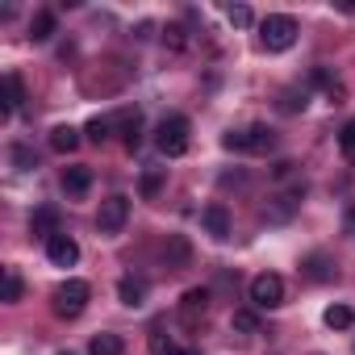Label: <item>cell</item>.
I'll return each instance as SVG.
<instances>
[{
	"instance_id": "cell-29",
	"label": "cell",
	"mask_w": 355,
	"mask_h": 355,
	"mask_svg": "<svg viewBox=\"0 0 355 355\" xmlns=\"http://www.w3.org/2000/svg\"><path fill=\"white\" fill-rule=\"evenodd\" d=\"M167 46H171V51H180V46H184V38H180V26H171V30H167Z\"/></svg>"
},
{
	"instance_id": "cell-10",
	"label": "cell",
	"mask_w": 355,
	"mask_h": 355,
	"mask_svg": "<svg viewBox=\"0 0 355 355\" xmlns=\"http://www.w3.org/2000/svg\"><path fill=\"white\" fill-rule=\"evenodd\" d=\"M63 189H67L71 197H84V193L92 189V167H84V163L67 167V171H63Z\"/></svg>"
},
{
	"instance_id": "cell-25",
	"label": "cell",
	"mask_w": 355,
	"mask_h": 355,
	"mask_svg": "<svg viewBox=\"0 0 355 355\" xmlns=\"http://www.w3.org/2000/svg\"><path fill=\"white\" fill-rule=\"evenodd\" d=\"M338 150H343V155H347V159L355 163V117H351V121L343 125V134H338Z\"/></svg>"
},
{
	"instance_id": "cell-11",
	"label": "cell",
	"mask_w": 355,
	"mask_h": 355,
	"mask_svg": "<svg viewBox=\"0 0 355 355\" xmlns=\"http://www.w3.org/2000/svg\"><path fill=\"white\" fill-rule=\"evenodd\" d=\"M30 234H38V239H46V243H51L55 234H63V230H59V214H55L51 205H46V209H38V214L30 218Z\"/></svg>"
},
{
	"instance_id": "cell-2",
	"label": "cell",
	"mask_w": 355,
	"mask_h": 355,
	"mask_svg": "<svg viewBox=\"0 0 355 355\" xmlns=\"http://www.w3.org/2000/svg\"><path fill=\"white\" fill-rule=\"evenodd\" d=\"M226 150H251V155H268L276 146V130L268 125H247V130H226L222 134Z\"/></svg>"
},
{
	"instance_id": "cell-4",
	"label": "cell",
	"mask_w": 355,
	"mask_h": 355,
	"mask_svg": "<svg viewBox=\"0 0 355 355\" xmlns=\"http://www.w3.org/2000/svg\"><path fill=\"white\" fill-rule=\"evenodd\" d=\"M88 297H92L88 280H63V284L55 288V313H59V318H80L84 305H88Z\"/></svg>"
},
{
	"instance_id": "cell-3",
	"label": "cell",
	"mask_w": 355,
	"mask_h": 355,
	"mask_svg": "<svg viewBox=\"0 0 355 355\" xmlns=\"http://www.w3.org/2000/svg\"><path fill=\"white\" fill-rule=\"evenodd\" d=\"M189 142H193L189 117H163V125H159V134H155V146H159L167 159H180V155L189 150Z\"/></svg>"
},
{
	"instance_id": "cell-27",
	"label": "cell",
	"mask_w": 355,
	"mask_h": 355,
	"mask_svg": "<svg viewBox=\"0 0 355 355\" xmlns=\"http://www.w3.org/2000/svg\"><path fill=\"white\" fill-rule=\"evenodd\" d=\"M226 17H230V26H239V30H247V26H251V9H247V5H230V9H226Z\"/></svg>"
},
{
	"instance_id": "cell-31",
	"label": "cell",
	"mask_w": 355,
	"mask_h": 355,
	"mask_svg": "<svg viewBox=\"0 0 355 355\" xmlns=\"http://www.w3.org/2000/svg\"><path fill=\"white\" fill-rule=\"evenodd\" d=\"M184 355H201V351H184Z\"/></svg>"
},
{
	"instance_id": "cell-30",
	"label": "cell",
	"mask_w": 355,
	"mask_h": 355,
	"mask_svg": "<svg viewBox=\"0 0 355 355\" xmlns=\"http://www.w3.org/2000/svg\"><path fill=\"white\" fill-rule=\"evenodd\" d=\"M343 230H347V234H351V239H355V205H351V209H347V218H343Z\"/></svg>"
},
{
	"instance_id": "cell-19",
	"label": "cell",
	"mask_w": 355,
	"mask_h": 355,
	"mask_svg": "<svg viewBox=\"0 0 355 355\" xmlns=\"http://www.w3.org/2000/svg\"><path fill=\"white\" fill-rule=\"evenodd\" d=\"M189 255H193V251H189V243L175 234V239H171V247H167V268H184V263H189Z\"/></svg>"
},
{
	"instance_id": "cell-12",
	"label": "cell",
	"mask_w": 355,
	"mask_h": 355,
	"mask_svg": "<svg viewBox=\"0 0 355 355\" xmlns=\"http://www.w3.org/2000/svg\"><path fill=\"white\" fill-rule=\"evenodd\" d=\"M5 88H9V96H5V109H0V117H5V121H9V117H13V113L21 109V101H26V88H21V76H17V71H9V76H5Z\"/></svg>"
},
{
	"instance_id": "cell-5",
	"label": "cell",
	"mask_w": 355,
	"mask_h": 355,
	"mask_svg": "<svg viewBox=\"0 0 355 355\" xmlns=\"http://www.w3.org/2000/svg\"><path fill=\"white\" fill-rule=\"evenodd\" d=\"M251 301H255L259 309H276V305H284V280H280L276 272H259V276L251 280Z\"/></svg>"
},
{
	"instance_id": "cell-1",
	"label": "cell",
	"mask_w": 355,
	"mask_h": 355,
	"mask_svg": "<svg viewBox=\"0 0 355 355\" xmlns=\"http://www.w3.org/2000/svg\"><path fill=\"white\" fill-rule=\"evenodd\" d=\"M297 42V21L288 17V13H272V17H263L259 21V46L263 51H288Z\"/></svg>"
},
{
	"instance_id": "cell-22",
	"label": "cell",
	"mask_w": 355,
	"mask_h": 355,
	"mask_svg": "<svg viewBox=\"0 0 355 355\" xmlns=\"http://www.w3.org/2000/svg\"><path fill=\"white\" fill-rule=\"evenodd\" d=\"M305 276H309V280H330V276H334V268H330L322 255H309V259H305Z\"/></svg>"
},
{
	"instance_id": "cell-20",
	"label": "cell",
	"mask_w": 355,
	"mask_h": 355,
	"mask_svg": "<svg viewBox=\"0 0 355 355\" xmlns=\"http://www.w3.org/2000/svg\"><path fill=\"white\" fill-rule=\"evenodd\" d=\"M159 189H163V167H146L142 171V197L150 201V197H159Z\"/></svg>"
},
{
	"instance_id": "cell-21",
	"label": "cell",
	"mask_w": 355,
	"mask_h": 355,
	"mask_svg": "<svg viewBox=\"0 0 355 355\" xmlns=\"http://www.w3.org/2000/svg\"><path fill=\"white\" fill-rule=\"evenodd\" d=\"M150 355H184V351L175 347V343H171V334L155 330V334H150Z\"/></svg>"
},
{
	"instance_id": "cell-28",
	"label": "cell",
	"mask_w": 355,
	"mask_h": 355,
	"mask_svg": "<svg viewBox=\"0 0 355 355\" xmlns=\"http://www.w3.org/2000/svg\"><path fill=\"white\" fill-rule=\"evenodd\" d=\"M13 163H17V171H30V167H34V150L17 142V146H13Z\"/></svg>"
},
{
	"instance_id": "cell-32",
	"label": "cell",
	"mask_w": 355,
	"mask_h": 355,
	"mask_svg": "<svg viewBox=\"0 0 355 355\" xmlns=\"http://www.w3.org/2000/svg\"><path fill=\"white\" fill-rule=\"evenodd\" d=\"M59 355H71V351H59Z\"/></svg>"
},
{
	"instance_id": "cell-7",
	"label": "cell",
	"mask_w": 355,
	"mask_h": 355,
	"mask_svg": "<svg viewBox=\"0 0 355 355\" xmlns=\"http://www.w3.org/2000/svg\"><path fill=\"white\" fill-rule=\"evenodd\" d=\"M46 259H51L55 268H71V263L80 259V243H76L71 234H55V239L46 243Z\"/></svg>"
},
{
	"instance_id": "cell-15",
	"label": "cell",
	"mask_w": 355,
	"mask_h": 355,
	"mask_svg": "<svg viewBox=\"0 0 355 355\" xmlns=\"http://www.w3.org/2000/svg\"><path fill=\"white\" fill-rule=\"evenodd\" d=\"M138 130H142V113H138V109H125V113H121V134H125V146H130V150L142 142Z\"/></svg>"
},
{
	"instance_id": "cell-18",
	"label": "cell",
	"mask_w": 355,
	"mask_h": 355,
	"mask_svg": "<svg viewBox=\"0 0 355 355\" xmlns=\"http://www.w3.org/2000/svg\"><path fill=\"white\" fill-rule=\"evenodd\" d=\"M51 34H55V13H46V9L34 13V21H30V38H34V42H46Z\"/></svg>"
},
{
	"instance_id": "cell-8",
	"label": "cell",
	"mask_w": 355,
	"mask_h": 355,
	"mask_svg": "<svg viewBox=\"0 0 355 355\" xmlns=\"http://www.w3.org/2000/svg\"><path fill=\"white\" fill-rule=\"evenodd\" d=\"M201 222H205V230H209V239H218V243H226V239H230V209H226L222 201H214V205H205V214H201Z\"/></svg>"
},
{
	"instance_id": "cell-26",
	"label": "cell",
	"mask_w": 355,
	"mask_h": 355,
	"mask_svg": "<svg viewBox=\"0 0 355 355\" xmlns=\"http://www.w3.org/2000/svg\"><path fill=\"white\" fill-rule=\"evenodd\" d=\"M5 301H21V276L13 268H5Z\"/></svg>"
},
{
	"instance_id": "cell-14",
	"label": "cell",
	"mask_w": 355,
	"mask_h": 355,
	"mask_svg": "<svg viewBox=\"0 0 355 355\" xmlns=\"http://www.w3.org/2000/svg\"><path fill=\"white\" fill-rule=\"evenodd\" d=\"M76 146H80V130H71V125H55V130H51V150L71 155Z\"/></svg>"
},
{
	"instance_id": "cell-9",
	"label": "cell",
	"mask_w": 355,
	"mask_h": 355,
	"mask_svg": "<svg viewBox=\"0 0 355 355\" xmlns=\"http://www.w3.org/2000/svg\"><path fill=\"white\" fill-rule=\"evenodd\" d=\"M209 313V288H189L184 297H180V318L193 326L197 318H205Z\"/></svg>"
},
{
	"instance_id": "cell-13",
	"label": "cell",
	"mask_w": 355,
	"mask_h": 355,
	"mask_svg": "<svg viewBox=\"0 0 355 355\" xmlns=\"http://www.w3.org/2000/svg\"><path fill=\"white\" fill-rule=\"evenodd\" d=\"M117 297H121V305L138 309V305L146 301V284H142V280H134V276H121V280H117Z\"/></svg>"
},
{
	"instance_id": "cell-16",
	"label": "cell",
	"mask_w": 355,
	"mask_h": 355,
	"mask_svg": "<svg viewBox=\"0 0 355 355\" xmlns=\"http://www.w3.org/2000/svg\"><path fill=\"white\" fill-rule=\"evenodd\" d=\"M322 322H326L330 330H351V326H355V313H351L347 305H330V309L322 313Z\"/></svg>"
},
{
	"instance_id": "cell-17",
	"label": "cell",
	"mask_w": 355,
	"mask_h": 355,
	"mask_svg": "<svg viewBox=\"0 0 355 355\" xmlns=\"http://www.w3.org/2000/svg\"><path fill=\"white\" fill-rule=\"evenodd\" d=\"M121 351H125V343L117 334H96L88 343V355H121Z\"/></svg>"
},
{
	"instance_id": "cell-23",
	"label": "cell",
	"mask_w": 355,
	"mask_h": 355,
	"mask_svg": "<svg viewBox=\"0 0 355 355\" xmlns=\"http://www.w3.org/2000/svg\"><path fill=\"white\" fill-rule=\"evenodd\" d=\"M230 326H234L239 334H255V330H259V318H255L251 309H234V318H230Z\"/></svg>"
},
{
	"instance_id": "cell-24",
	"label": "cell",
	"mask_w": 355,
	"mask_h": 355,
	"mask_svg": "<svg viewBox=\"0 0 355 355\" xmlns=\"http://www.w3.org/2000/svg\"><path fill=\"white\" fill-rule=\"evenodd\" d=\"M84 134H88V138H92V142H105V138H109V134H113V121H109V117H92V121H88V130H84Z\"/></svg>"
},
{
	"instance_id": "cell-6",
	"label": "cell",
	"mask_w": 355,
	"mask_h": 355,
	"mask_svg": "<svg viewBox=\"0 0 355 355\" xmlns=\"http://www.w3.org/2000/svg\"><path fill=\"white\" fill-rule=\"evenodd\" d=\"M130 222V197H109V201H101V214H96V226H101V234H117L121 226Z\"/></svg>"
}]
</instances>
